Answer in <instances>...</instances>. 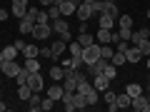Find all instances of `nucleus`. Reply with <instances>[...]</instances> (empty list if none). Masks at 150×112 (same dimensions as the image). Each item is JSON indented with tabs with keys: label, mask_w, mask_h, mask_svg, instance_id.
I'll return each instance as SVG.
<instances>
[{
	"label": "nucleus",
	"mask_w": 150,
	"mask_h": 112,
	"mask_svg": "<svg viewBox=\"0 0 150 112\" xmlns=\"http://www.w3.org/2000/svg\"><path fill=\"white\" fill-rule=\"evenodd\" d=\"M88 77V72H83L80 67H70V70H65V77H63V87L68 92H75L78 90V85H80L83 80Z\"/></svg>",
	"instance_id": "1"
},
{
	"label": "nucleus",
	"mask_w": 150,
	"mask_h": 112,
	"mask_svg": "<svg viewBox=\"0 0 150 112\" xmlns=\"http://www.w3.org/2000/svg\"><path fill=\"white\" fill-rule=\"evenodd\" d=\"M50 27H53L55 32H58L63 40H70V22L65 20V18H58V20H50Z\"/></svg>",
	"instance_id": "2"
},
{
	"label": "nucleus",
	"mask_w": 150,
	"mask_h": 112,
	"mask_svg": "<svg viewBox=\"0 0 150 112\" xmlns=\"http://www.w3.org/2000/svg\"><path fill=\"white\" fill-rule=\"evenodd\" d=\"M30 35L35 37V40H48V37L53 35V27H50V22H35Z\"/></svg>",
	"instance_id": "3"
},
{
	"label": "nucleus",
	"mask_w": 150,
	"mask_h": 112,
	"mask_svg": "<svg viewBox=\"0 0 150 112\" xmlns=\"http://www.w3.org/2000/svg\"><path fill=\"white\" fill-rule=\"evenodd\" d=\"M98 57H100V45L93 43V45H88V48H83V62L85 65H93Z\"/></svg>",
	"instance_id": "4"
},
{
	"label": "nucleus",
	"mask_w": 150,
	"mask_h": 112,
	"mask_svg": "<svg viewBox=\"0 0 150 112\" xmlns=\"http://www.w3.org/2000/svg\"><path fill=\"white\" fill-rule=\"evenodd\" d=\"M0 72L5 75V77H13V80H15V75L20 72V65H18L15 60H3V65H0Z\"/></svg>",
	"instance_id": "5"
},
{
	"label": "nucleus",
	"mask_w": 150,
	"mask_h": 112,
	"mask_svg": "<svg viewBox=\"0 0 150 112\" xmlns=\"http://www.w3.org/2000/svg\"><path fill=\"white\" fill-rule=\"evenodd\" d=\"M78 5H80V0H63V3H58V8H60V13H63V18H65V15H75Z\"/></svg>",
	"instance_id": "6"
},
{
	"label": "nucleus",
	"mask_w": 150,
	"mask_h": 112,
	"mask_svg": "<svg viewBox=\"0 0 150 112\" xmlns=\"http://www.w3.org/2000/svg\"><path fill=\"white\" fill-rule=\"evenodd\" d=\"M75 15H78V20H80V22L90 20V18H93V5H90V3H80L78 10H75Z\"/></svg>",
	"instance_id": "7"
},
{
	"label": "nucleus",
	"mask_w": 150,
	"mask_h": 112,
	"mask_svg": "<svg viewBox=\"0 0 150 112\" xmlns=\"http://www.w3.org/2000/svg\"><path fill=\"white\" fill-rule=\"evenodd\" d=\"M28 85L33 87V92H40V90L45 87V82H43V75H40V72H30V75H28Z\"/></svg>",
	"instance_id": "8"
},
{
	"label": "nucleus",
	"mask_w": 150,
	"mask_h": 112,
	"mask_svg": "<svg viewBox=\"0 0 150 112\" xmlns=\"http://www.w3.org/2000/svg\"><path fill=\"white\" fill-rule=\"evenodd\" d=\"M65 50H68V40H63V37L55 40V43L50 45V52H53V60H55V62H58V57L65 52Z\"/></svg>",
	"instance_id": "9"
},
{
	"label": "nucleus",
	"mask_w": 150,
	"mask_h": 112,
	"mask_svg": "<svg viewBox=\"0 0 150 112\" xmlns=\"http://www.w3.org/2000/svg\"><path fill=\"white\" fill-rule=\"evenodd\" d=\"M28 0H18V3H13V8H10V15H15L18 20L20 18H25V13H28Z\"/></svg>",
	"instance_id": "10"
},
{
	"label": "nucleus",
	"mask_w": 150,
	"mask_h": 112,
	"mask_svg": "<svg viewBox=\"0 0 150 112\" xmlns=\"http://www.w3.org/2000/svg\"><path fill=\"white\" fill-rule=\"evenodd\" d=\"M150 37V27H140V30H133L130 32V45H138L140 40Z\"/></svg>",
	"instance_id": "11"
},
{
	"label": "nucleus",
	"mask_w": 150,
	"mask_h": 112,
	"mask_svg": "<svg viewBox=\"0 0 150 112\" xmlns=\"http://www.w3.org/2000/svg\"><path fill=\"white\" fill-rule=\"evenodd\" d=\"M130 107H133L135 112H145V110H148V95H138V97H133Z\"/></svg>",
	"instance_id": "12"
},
{
	"label": "nucleus",
	"mask_w": 150,
	"mask_h": 112,
	"mask_svg": "<svg viewBox=\"0 0 150 112\" xmlns=\"http://www.w3.org/2000/svg\"><path fill=\"white\" fill-rule=\"evenodd\" d=\"M40 105H43V97H40V92H33L30 100H28V110H30V112H40V110H43Z\"/></svg>",
	"instance_id": "13"
},
{
	"label": "nucleus",
	"mask_w": 150,
	"mask_h": 112,
	"mask_svg": "<svg viewBox=\"0 0 150 112\" xmlns=\"http://www.w3.org/2000/svg\"><path fill=\"white\" fill-rule=\"evenodd\" d=\"M98 25L105 27V30H112V27H115V18L108 15V13H100V15H98Z\"/></svg>",
	"instance_id": "14"
},
{
	"label": "nucleus",
	"mask_w": 150,
	"mask_h": 112,
	"mask_svg": "<svg viewBox=\"0 0 150 112\" xmlns=\"http://www.w3.org/2000/svg\"><path fill=\"white\" fill-rule=\"evenodd\" d=\"M93 87H95L98 92H103V90L110 87V80H108L105 75H95V77H93Z\"/></svg>",
	"instance_id": "15"
},
{
	"label": "nucleus",
	"mask_w": 150,
	"mask_h": 112,
	"mask_svg": "<svg viewBox=\"0 0 150 112\" xmlns=\"http://www.w3.org/2000/svg\"><path fill=\"white\" fill-rule=\"evenodd\" d=\"M63 92H65V87L55 82V85H50V87H48V92H45V95H48V97H53V100L58 102V100H63Z\"/></svg>",
	"instance_id": "16"
},
{
	"label": "nucleus",
	"mask_w": 150,
	"mask_h": 112,
	"mask_svg": "<svg viewBox=\"0 0 150 112\" xmlns=\"http://www.w3.org/2000/svg\"><path fill=\"white\" fill-rule=\"evenodd\" d=\"M140 57H143V52H140V50L135 48V45H130V48L125 50V60H128V62H138Z\"/></svg>",
	"instance_id": "17"
},
{
	"label": "nucleus",
	"mask_w": 150,
	"mask_h": 112,
	"mask_svg": "<svg viewBox=\"0 0 150 112\" xmlns=\"http://www.w3.org/2000/svg\"><path fill=\"white\" fill-rule=\"evenodd\" d=\"M63 105H65V110H68V112L75 110V92H68V90L63 92Z\"/></svg>",
	"instance_id": "18"
},
{
	"label": "nucleus",
	"mask_w": 150,
	"mask_h": 112,
	"mask_svg": "<svg viewBox=\"0 0 150 112\" xmlns=\"http://www.w3.org/2000/svg\"><path fill=\"white\" fill-rule=\"evenodd\" d=\"M50 77H53V82H63V77H65L63 65H53V67H50Z\"/></svg>",
	"instance_id": "19"
},
{
	"label": "nucleus",
	"mask_w": 150,
	"mask_h": 112,
	"mask_svg": "<svg viewBox=\"0 0 150 112\" xmlns=\"http://www.w3.org/2000/svg\"><path fill=\"white\" fill-rule=\"evenodd\" d=\"M33 25H35L33 20H28V18H20V25H18V30H20L23 35H30V32H33Z\"/></svg>",
	"instance_id": "20"
},
{
	"label": "nucleus",
	"mask_w": 150,
	"mask_h": 112,
	"mask_svg": "<svg viewBox=\"0 0 150 112\" xmlns=\"http://www.w3.org/2000/svg\"><path fill=\"white\" fill-rule=\"evenodd\" d=\"M130 102H133V97H130L128 92H123V95L115 97V105H118V110H123V107H130Z\"/></svg>",
	"instance_id": "21"
},
{
	"label": "nucleus",
	"mask_w": 150,
	"mask_h": 112,
	"mask_svg": "<svg viewBox=\"0 0 150 112\" xmlns=\"http://www.w3.org/2000/svg\"><path fill=\"white\" fill-rule=\"evenodd\" d=\"M98 43H112V30H105V27H100L98 30Z\"/></svg>",
	"instance_id": "22"
},
{
	"label": "nucleus",
	"mask_w": 150,
	"mask_h": 112,
	"mask_svg": "<svg viewBox=\"0 0 150 112\" xmlns=\"http://www.w3.org/2000/svg\"><path fill=\"white\" fill-rule=\"evenodd\" d=\"M18 52H20V50H18L15 45H8V48H3V60H15Z\"/></svg>",
	"instance_id": "23"
},
{
	"label": "nucleus",
	"mask_w": 150,
	"mask_h": 112,
	"mask_svg": "<svg viewBox=\"0 0 150 112\" xmlns=\"http://www.w3.org/2000/svg\"><path fill=\"white\" fill-rule=\"evenodd\" d=\"M20 52L25 55V57H38V55H40V48H38V45H28V43H25V48H23Z\"/></svg>",
	"instance_id": "24"
},
{
	"label": "nucleus",
	"mask_w": 150,
	"mask_h": 112,
	"mask_svg": "<svg viewBox=\"0 0 150 112\" xmlns=\"http://www.w3.org/2000/svg\"><path fill=\"white\" fill-rule=\"evenodd\" d=\"M23 67L28 70V72H40V65H38V57H25V65Z\"/></svg>",
	"instance_id": "25"
},
{
	"label": "nucleus",
	"mask_w": 150,
	"mask_h": 112,
	"mask_svg": "<svg viewBox=\"0 0 150 112\" xmlns=\"http://www.w3.org/2000/svg\"><path fill=\"white\" fill-rule=\"evenodd\" d=\"M30 95H33V87L30 85H18V97H20V100H30Z\"/></svg>",
	"instance_id": "26"
},
{
	"label": "nucleus",
	"mask_w": 150,
	"mask_h": 112,
	"mask_svg": "<svg viewBox=\"0 0 150 112\" xmlns=\"http://www.w3.org/2000/svg\"><path fill=\"white\" fill-rule=\"evenodd\" d=\"M103 75H105V77H108V80H115V77H118V67H115V65H112V62H108L105 65V70H103Z\"/></svg>",
	"instance_id": "27"
},
{
	"label": "nucleus",
	"mask_w": 150,
	"mask_h": 112,
	"mask_svg": "<svg viewBox=\"0 0 150 112\" xmlns=\"http://www.w3.org/2000/svg\"><path fill=\"white\" fill-rule=\"evenodd\" d=\"M78 43H80L83 48H88V45H93V43H95V37H93L90 32H80V35H78Z\"/></svg>",
	"instance_id": "28"
},
{
	"label": "nucleus",
	"mask_w": 150,
	"mask_h": 112,
	"mask_svg": "<svg viewBox=\"0 0 150 112\" xmlns=\"http://www.w3.org/2000/svg\"><path fill=\"white\" fill-rule=\"evenodd\" d=\"M85 107H88L85 95H83V92H75V110H85Z\"/></svg>",
	"instance_id": "29"
},
{
	"label": "nucleus",
	"mask_w": 150,
	"mask_h": 112,
	"mask_svg": "<svg viewBox=\"0 0 150 112\" xmlns=\"http://www.w3.org/2000/svg\"><path fill=\"white\" fill-rule=\"evenodd\" d=\"M110 62L115 65V67H118V65H125V62H128V60H125V52H118V50H115L112 57H110Z\"/></svg>",
	"instance_id": "30"
},
{
	"label": "nucleus",
	"mask_w": 150,
	"mask_h": 112,
	"mask_svg": "<svg viewBox=\"0 0 150 112\" xmlns=\"http://www.w3.org/2000/svg\"><path fill=\"white\" fill-rule=\"evenodd\" d=\"M48 18H50V20H58V18H63V13H60L58 3H53V5L48 8Z\"/></svg>",
	"instance_id": "31"
},
{
	"label": "nucleus",
	"mask_w": 150,
	"mask_h": 112,
	"mask_svg": "<svg viewBox=\"0 0 150 112\" xmlns=\"http://www.w3.org/2000/svg\"><path fill=\"white\" fill-rule=\"evenodd\" d=\"M125 92H128L130 97H138V95H143V87H140V85H135V82H130V85L125 87Z\"/></svg>",
	"instance_id": "32"
},
{
	"label": "nucleus",
	"mask_w": 150,
	"mask_h": 112,
	"mask_svg": "<svg viewBox=\"0 0 150 112\" xmlns=\"http://www.w3.org/2000/svg\"><path fill=\"white\" fill-rule=\"evenodd\" d=\"M135 48H138V50H140L143 55H150V37H145V40H140V43L135 45Z\"/></svg>",
	"instance_id": "33"
},
{
	"label": "nucleus",
	"mask_w": 150,
	"mask_h": 112,
	"mask_svg": "<svg viewBox=\"0 0 150 112\" xmlns=\"http://www.w3.org/2000/svg\"><path fill=\"white\" fill-rule=\"evenodd\" d=\"M85 100H88V105H98V90L95 87H90V90L85 92Z\"/></svg>",
	"instance_id": "34"
},
{
	"label": "nucleus",
	"mask_w": 150,
	"mask_h": 112,
	"mask_svg": "<svg viewBox=\"0 0 150 112\" xmlns=\"http://www.w3.org/2000/svg\"><path fill=\"white\" fill-rule=\"evenodd\" d=\"M112 52H115V50L110 48V43H105V45H100V57H105V60H110V57H112Z\"/></svg>",
	"instance_id": "35"
},
{
	"label": "nucleus",
	"mask_w": 150,
	"mask_h": 112,
	"mask_svg": "<svg viewBox=\"0 0 150 112\" xmlns=\"http://www.w3.org/2000/svg\"><path fill=\"white\" fill-rule=\"evenodd\" d=\"M115 97H118V95H115V92H112L110 87H108V90H103V100H105L108 105H110V102H115Z\"/></svg>",
	"instance_id": "36"
},
{
	"label": "nucleus",
	"mask_w": 150,
	"mask_h": 112,
	"mask_svg": "<svg viewBox=\"0 0 150 112\" xmlns=\"http://www.w3.org/2000/svg\"><path fill=\"white\" fill-rule=\"evenodd\" d=\"M118 27H133V18H130V15H120Z\"/></svg>",
	"instance_id": "37"
},
{
	"label": "nucleus",
	"mask_w": 150,
	"mask_h": 112,
	"mask_svg": "<svg viewBox=\"0 0 150 112\" xmlns=\"http://www.w3.org/2000/svg\"><path fill=\"white\" fill-rule=\"evenodd\" d=\"M130 32H133V27H118L120 40H130Z\"/></svg>",
	"instance_id": "38"
},
{
	"label": "nucleus",
	"mask_w": 150,
	"mask_h": 112,
	"mask_svg": "<svg viewBox=\"0 0 150 112\" xmlns=\"http://www.w3.org/2000/svg\"><path fill=\"white\" fill-rule=\"evenodd\" d=\"M38 13H40V10L30 5V8H28V13H25V18H28V20H33V22H35V20H38Z\"/></svg>",
	"instance_id": "39"
},
{
	"label": "nucleus",
	"mask_w": 150,
	"mask_h": 112,
	"mask_svg": "<svg viewBox=\"0 0 150 112\" xmlns=\"http://www.w3.org/2000/svg\"><path fill=\"white\" fill-rule=\"evenodd\" d=\"M128 48H130V40H120V43H115V50H118V52H125Z\"/></svg>",
	"instance_id": "40"
},
{
	"label": "nucleus",
	"mask_w": 150,
	"mask_h": 112,
	"mask_svg": "<svg viewBox=\"0 0 150 112\" xmlns=\"http://www.w3.org/2000/svg\"><path fill=\"white\" fill-rule=\"evenodd\" d=\"M35 22H50V18H48V10H40L38 13V20Z\"/></svg>",
	"instance_id": "41"
},
{
	"label": "nucleus",
	"mask_w": 150,
	"mask_h": 112,
	"mask_svg": "<svg viewBox=\"0 0 150 112\" xmlns=\"http://www.w3.org/2000/svg\"><path fill=\"white\" fill-rule=\"evenodd\" d=\"M105 13H108V15H112V18H118V5H115V3H110Z\"/></svg>",
	"instance_id": "42"
},
{
	"label": "nucleus",
	"mask_w": 150,
	"mask_h": 112,
	"mask_svg": "<svg viewBox=\"0 0 150 112\" xmlns=\"http://www.w3.org/2000/svg\"><path fill=\"white\" fill-rule=\"evenodd\" d=\"M60 65H63V70H70V67H75V65H73V57L63 60V62H60Z\"/></svg>",
	"instance_id": "43"
},
{
	"label": "nucleus",
	"mask_w": 150,
	"mask_h": 112,
	"mask_svg": "<svg viewBox=\"0 0 150 112\" xmlns=\"http://www.w3.org/2000/svg\"><path fill=\"white\" fill-rule=\"evenodd\" d=\"M40 57H53V52H50V48H40Z\"/></svg>",
	"instance_id": "44"
},
{
	"label": "nucleus",
	"mask_w": 150,
	"mask_h": 112,
	"mask_svg": "<svg viewBox=\"0 0 150 112\" xmlns=\"http://www.w3.org/2000/svg\"><path fill=\"white\" fill-rule=\"evenodd\" d=\"M10 18V10H5V8H0V20H8Z\"/></svg>",
	"instance_id": "45"
},
{
	"label": "nucleus",
	"mask_w": 150,
	"mask_h": 112,
	"mask_svg": "<svg viewBox=\"0 0 150 112\" xmlns=\"http://www.w3.org/2000/svg\"><path fill=\"white\" fill-rule=\"evenodd\" d=\"M53 3H55V0H40V5H45V8H50Z\"/></svg>",
	"instance_id": "46"
},
{
	"label": "nucleus",
	"mask_w": 150,
	"mask_h": 112,
	"mask_svg": "<svg viewBox=\"0 0 150 112\" xmlns=\"http://www.w3.org/2000/svg\"><path fill=\"white\" fill-rule=\"evenodd\" d=\"M5 110H8V105H5L3 100H0V112H5Z\"/></svg>",
	"instance_id": "47"
},
{
	"label": "nucleus",
	"mask_w": 150,
	"mask_h": 112,
	"mask_svg": "<svg viewBox=\"0 0 150 112\" xmlns=\"http://www.w3.org/2000/svg\"><path fill=\"white\" fill-rule=\"evenodd\" d=\"M145 112H150V95H148V110H145Z\"/></svg>",
	"instance_id": "48"
},
{
	"label": "nucleus",
	"mask_w": 150,
	"mask_h": 112,
	"mask_svg": "<svg viewBox=\"0 0 150 112\" xmlns=\"http://www.w3.org/2000/svg\"><path fill=\"white\" fill-rule=\"evenodd\" d=\"M0 65H3V50H0Z\"/></svg>",
	"instance_id": "49"
},
{
	"label": "nucleus",
	"mask_w": 150,
	"mask_h": 112,
	"mask_svg": "<svg viewBox=\"0 0 150 112\" xmlns=\"http://www.w3.org/2000/svg\"><path fill=\"white\" fill-rule=\"evenodd\" d=\"M148 70H150V55H148Z\"/></svg>",
	"instance_id": "50"
},
{
	"label": "nucleus",
	"mask_w": 150,
	"mask_h": 112,
	"mask_svg": "<svg viewBox=\"0 0 150 112\" xmlns=\"http://www.w3.org/2000/svg\"><path fill=\"white\" fill-rule=\"evenodd\" d=\"M80 3H93V0H80Z\"/></svg>",
	"instance_id": "51"
},
{
	"label": "nucleus",
	"mask_w": 150,
	"mask_h": 112,
	"mask_svg": "<svg viewBox=\"0 0 150 112\" xmlns=\"http://www.w3.org/2000/svg\"><path fill=\"white\" fill-rule=\"evenodd\" d=\"M148 95H150V82H148Z\"/></svg>",
	"instance_id": "52"
},
{
	"label": "nucleus",
	"mask_w": 150,
	"mask_h": 112,
	"mask_svg": "<svg viewBox=\"0 0 150 112\" xmlns=\"http://www.w3.org/2000/svg\"><path fill=\"white\" fill-rule=\"evenodd\" d=\"M105 3H115V0H105Z\"/></svg>",
	"instance_id": "53"
},
{
	"label": "nucleus",
	"mask_w": 150,
	"mask_h": 112,
	"mask_svg": "<svg viewBox=\"0 0 150 112\" xmlns=\"http://www.w3.org/2000/svg\"><path fill=\"white\" fill-rule=\"evenodd\" d=\"M0 100H3V92H0Z\"/></svg>",
	"instance_id": "54"
},
{
	"label": "nucleus",
	"mask_w": 150,
	"mask_h": 112,
	"mask_svg": "<svg viewBox=\"0 0 150 112\" xmlns=\"http://www.w3.org/2000/svg\"><path fill=\"white\" fill-rule=\"evenodd\" d=\"M55 3H63V0H55Z\"/></svg>",
	"instance_id": "55"
},
{
	"label": "nucleus",
	"mask_w": 150,
	"mask_h": 112,
	"mask_svg": "<svg viewBox=\"0 0 150 112\" xmlns=\"http://www.w3.org/2000/svg\"><path fill=\"white\" fill-rule=\"evenodd\" d=\"M13 3H18V0H13Z\"/></svg>",
	"instance_id": "56"
}]
</instances>
